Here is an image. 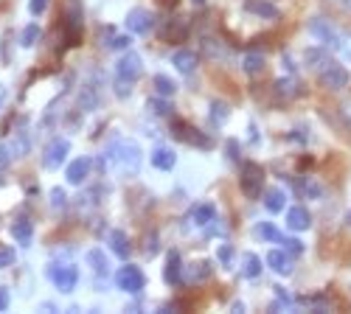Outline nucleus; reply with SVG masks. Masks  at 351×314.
Listing matches in <instances>:
<instances>
[{
	"mask_svg": "<svg viewBox=\"0 0 351 314\" xmlns=\"http://www.w3.org/2000/svg\"><path fill=\"white\" fill-rule=\"evenodd\" d=\"M141 163H143V152H141V146L135 144V140H130V138L115 140V144L107 149V160L101 157V168L110 166V168L119 171L121 177H135L141 171Z\"/></svg>",
	"mask_w": 351,
	"mask_h": 314,
	"instance_id": "nucleus-1",
	"label": "nucleus"
},
{
	"mask_svg": "<svg viewBox=\"0 0 351 314\" xmlns=\"http://www.w3.org/2000/svg\"><path fill=\"white\" fill-rule=\"evenodd\" d=\"M242 194L247 199H258L261 196V185H265V168L258 163H242V177H239Z\"/></svg>",
	"mask_w": 351,
	"mask_h": 314,
	"instance_id": "nucleus-2",
	"label": "nucleus"
},
{
	"mask_svg": "<svg viewBox=\"0 0 351 314\" xmlns=\"http://www.w3.org/2000/svg\"><path fill=\"white\" fill-rule=\"evenodd\" d=\"M48 278H51V283L60 292H73L76 289V283H79V270L73 267V264H51L48 267Z\"/></svg>",
	"mask_w": 351,
	"mask_h": 314,
	"instance_id": "nucleus-3",
	"label": "nucleus"
},
{
	"mask_svg": "<svg viewBox=\"0 0 351 314\" xmlns=\"http://www.w3.org/2000/svg\"><path fill=\"white\" fill-rule=\"evenodd\" d=\"M115 287H119L121 292H127V295H138V292L146 287V278H143L141 267L124 264L119 272H115Z\"/></svg>",
	"mask_w": 351,
	"mask_h": 314,
	"instance_id": "nucleus-4",
	"label": "nucleus"
},
{
	"mask_svg": "<svg viewBox=\"0 0 351 314\" xmlns=\"http://www.w3.org/2000/svg\"><path fill=\"white\" fill-rule=\"evenodd\" d=\"M171 135L178 138V140H183V144H189V146L211 149V138H208V135H202V132L194 129V127H189V124L180 121V118H171Z\"/></svg>",
	"mask_w": 351,
	"mask_h": 314,
	"instance_id": "nucleus-5",
	"label": "nucleus"
},
{
	"mask_svg": "<svg viewBox=\"0 0 351 314\" xmlns=\"http://www.w3.org/2000/svg\"><path fill=\"white\" fill-rule=\"evenodd\" d=\"M82 3L79 0H68V6H65V23H62V28H65V40H68V45H79V40H82Z\"/></svg>",
	"mask_w": 351,
	"mask_h": 314,
	"instance_id": "nucleus-6",
	"label": "nucleus"
},
{
	"mask_svg": "<svg viewBox=\"0 0 351 314\" xmlns=\"http://www.w3.org/2000/svg\"><path fill=\"white\" fill-rule=\"evenodd\" d=\"M141 73H143V62H141V56L132 53V51H127L121 60L115 62V79L124 81V84H135L141 79Z\"/></svg>",
	"mask_w": 351,
	"mask_h": 314,
	"instance_id": "nucleus-7",
	"label": "nucleus"
},
{
	"mask_svg": "<svg viewBox=\"0 0 351 314\" xmlns=\"http://www.w3.org/2000/svg\"><path fill=\"white\" fill-rule=\"evenodd\" d=\"M68 155H71V144L65 138H53L51 144L45 146V155H43V166L45 168H60L65 160H68Z\"/></svg>",
	"mask_w": 351,
	"mask_h": 314,
	"instance_id": "nucleus-8",
	"label": "nucleus"
},
{
	"mask_svg": "<svg viewBox=\"0 0 351 314\" xmlns=\"http://www.w3.org/2000/svg\"><path fill=\"white\" fill-rule=\"evenodd\" d=\"M309 34L312 37H317L320 42H324L326 48H337V42H340V31H337V28L326 20V17H315L312 23H309Z\"/></svg>",
	"mask_w": 351,
	"mask_h": 314,
	"instance_id": "nucleus-9",
	"label": "nucleus"
},
{
	"mask_svg": "<svg viewBox=\"0 0 351 314\" xmlns=\"http://www.w3.org/2000/svg\"><path fill=\"white\" fill-rule=\"evenodd\" d=\"M99 99H101L99 76H93L90 81H84L82 90H79V112H93L99 107Z\"/></svg>",
	"mask_w": 351,
	"mask_h": 314,
	"instance_id": "nucleus-10",
	"label": "nucleus"
},
{
	"mask_svg": "<svg viewBox=\"0 0 351 314\" xmlns=\"http://www.w3.org/2000/svg\"><path fill=\"white\" fill-rule=\"evenodd\" d=\"M317 76H320V84H324L326 90H343L346 84H348V70L343 65H337V62H332L329 68H324Z\"/></svg>",
	"mask_w": 351,
	"mask_h": 314,
	"instance_id": "nucleus-11",
	"label": "nucleus"
},
{
	"mask_svg": "<svg viewBox=\"0 0 351 314\" xmlns=\"http://www.w3.org/2000/svg\"><path fill=\"white\" fill-rule=\"evenodd\" d=\"M152 25H155V17L146 12V9L127 12V31H132V34H149Z\"/></svg>",
	"mask_w": 351,
	"mask_h": 314,
	"instance_id": "nucleus-12",
	"label": "nucleus"
},
{
	"mask_svg": "<svg viewBox=\"0 0 351 314\" xmlns=\"http://www.w3.org/2000/svg\"><path fill=\"white\" fill-rule=\"evenodd\" d=\"M90 168H93V160H90V157H76V160L68 166V171H65V180H68L71 185H82L87 177H90Z\"/></svg>",
	"mask_w": 351,
	"mask_h": 314,
	"instance_id": "nucleus-13",
	"label": "nucleus"
},
{
	"mask_svg": "<svg viewBox=\"0 0 351 314\" xmlns=\"http://www.w3.org/2000/svg\"><path fill=\"white\" fill-rule=\"evenodd\" d=\"M186 222H191L194 227H208L211 222H217V208L211 202H202V205H194L186 216Z\"/></svg>",
	"mask_w": 351,
	"mask_h": 314,
	"instance_id": "nucleus-14",
	"label": "nucleus"
},
{
	"mask_svg": "<svg viewBox=\"0 0 351 314\" xmlns=\"http://www.w3.org/2000/svg\"><path fill=\"white\" fill-rule=\"evenodd\" d=\"M304 62H306V68H309V70L320 73L324 68H329L335 60L329 56V51H326V48H306V51H304Z\"/></svg>",
	"mask_w": 351,
	"mask_h": 314,
	"instance_id": "nucleus-15",
	"label": "nucleus"
},
{
	"mask_svg": "<svg viewBox=\"0 0 351 314\" xmlns=\"http://www.w3.org/2000/svg\"><path fill=\"white\" fill-rule=\"evenodd\" d=\"M163 280L169 283V287H178V283L183 280V259L178 250L169 252V261H166V270H163Z\"/></svg>",
	"mask_w": 351,
	"mask_h": 314,
	"instance_id": "nucleus-16",
	"label": "nucleus"
},
{
	"mask_svg": "<svg viewBox=\"0 0 351 314\" xmlns=\"http://www.w3.org/2000/svg\"><path fill=\"white\" fill-rule=\"evenodd\" d=\"M309 224H312V216H309V211L304 205H295V208L287 211V227L289 231L301 233V231H309Z\"/></svg>",
	"mask_w": 351,
	"mask_h": 314,
	"instance_id": "nucleus-17",
	"label": "nucleus"
},
{
	"mask_svg": "<svg viewBox=\"0 0 351 314\" xmlns=\"http://www.w3.org/2000/svg\"><path fill=\"white\" fill-rule=\"evenodd\" d=\"M267 267L276 272V275H292V255L287 252V250H273L270 255H267Z\"/></svg>",
	"mask_w": 351,
	"mask_h": 314,
	"instance_id": "nucleus-18",
	"label": "nucleus"
},
{
	"mask_svg": "<svg viewBox=\"0 0 351 314\" xmlns=\"http://www.w3.org/2000/svg\"><path fill=\"white\" fill-rule=\"evenodd\" d=\"M12 236H14V241L23 244V247L32 244V239H34V224H32V219H25V216L14 219V222H12Z\"/></svg>",
	"mask_w": 351,
	"mask_h": 314,
	"instance_id": "nucleus-19",
	"label": "nucleus"
},
{
	"mask_svg": "<svg viewBox=\"0 0 351 314\" xmlns=\"http://www.w3.org/2000/svg\"><path fill=\"white\" fill-rule=\"evenodd\" d=\"M197 62H199V60H197V53H194V51H186V48L171 56V65L178 68L183 76H191V73L197 70Z\"/></svg>",
	"mask_w": 351,
	"mask_h": 314,
	"instance_id": "nucleus-20",
	"label": "nucleus"
},
{
	"mask_svg": "<svg viewBox=\"0 0 351 314\" xmlns=\"http://www.w3.org/2000/svg\"><path fill=\"white\" fill-rule=\"evenodd\" d=\"M87 264H90V270H93V275L101 280H107V275H110V261H107V255H104V250H90L87 252Z\"/></svg>",
	"mask_w": 351,
	"mask_h": 314,
	"instance_id": "nucleus-21",
	"label": "nucleus"
},
{
	"mask_svg": "<svg viewBox=\"0 0 351 314\" xmlns=\"http://www.w3.org/2000/svg\"><path fill=\"white\" fill-rule=\"evenodd\" d=\"M245 9L256 17H265V20H276L278 17V6H273L270 0H245Z\"/></svg>",
	"mask_w": 351,
	"mask_h": 314,
	"instance_id": "nucleus-22",
	"label": "nucleus"
},
{
	"mask_svg": "<svg viewBox=\"0 0 351 314\" xmlns=\"http://www.w3.org/2000/svg\"><path fill=\"white\" fill-rule=\"evenodd\" d=\"M110 247H112V252L119 255V259H130V252H132L130 236H127L124 231H112V233H110Z\"/></svg>",
	"mask_w": 351,
	"mask_h": 314,
	"instance_id": "nucleus-23",
	"label": "nucleus"
},
{
	"mask_svg": "<svg viewBox=\"0 0 351 314\" xmlns=\"http://www.w3.org/2000/svg\"><path fill=\"white\" fill-rule=\"evenodd\" d=\"M152 166L160 168V171H171L174 166H178V155H174L171 149H166V146H158L152 152Z\"/></svg>",
	"mask_w": 351,
	"mask_h": 314,
	"instance_id": "nucleus-24",
	"label": "nucleus"
},
{
	"mask_svg": "<svg viewBox=\"0 0 351 314\" xmlns=\"http://www.w3.org/2000/svg\"><path fill=\"white\" fill-rule=\"evenodd\" d=\"M284 202H287L284 188H267V191H265V208H267L270 213H281V211H284Z\"/></svg>",
	"mask_w": 351,
	"mask_h": 314,
	"instance_id": "nucleus-25",
	"label": "nucleus"
},
{
	"mask_svg": "<svg viewBox=\"0 0 351 314\" xmlns=\"http://www.w3.org/2000/svg\"><path fill=\"white\" fill-rule=\"evenodd\" d=\"M242 70H245L247 76H261V73H265V56L256 53V51L245 53V60H242Z\"/></svg>",
	"mask_w": 351,
	"mask_h": 314,
	"instance_id": "nucleus-26",
	"label": "nucleus"
},
{
	"mask_svg": "<svg viewBox=\"0 0 351 314\" xmlns=\"http://www.w3.org/2000/svg\"><path fill=\"white\" fill-rule=\"evenodd\" d=\"M276 93L284 96V99H295L301 93V81L295 76H287V79H278L276 81Z\"/></svg>",
	"mask_w": 351,
	"mask_h": 314,
	"instance_id": "nucleus-27",
	"label": "nucleus"
},
{
	"mask_svg": "<svg viewBox=\"0 0 351 314\" xmlns=\"http://www.w3.org/2000/svg\"><path fill=\"white\" fill-rule=\"evenodd\" d=\"M211 272H214V264H211V261H197V264H191V267H189V280H191V283L208 280V278H211Z\"/></svg>",
	"mask_w": 351,
	"mask_h": 314,
	"instance_id": "nucleus-28",
	"label": "nucleus"
},
{
	"mask_svg": "<svg viewBox=\"0 0 351 314\" xmlns=\"http://www.w3.org/2000/svg\"><path fill=\"white\" fill-rule=\"evenodd\" d=\"M242 275L245 278H258L261 275V259L256 252H245L242 255Z\"/></svg>",
	"mask_w": 351,
	"mask_h": 314,
	"instance_id": "nucleus-29",
	"label": "nucleus"
},
{
	"mask_svg": "<svg viewBox=\"0 0 351 314\" xmlns=\"http://www.w3.org/2000/svg\"><path fill=\"white\" fill-rule=\"evenodd\" d=\"M146 109H149L152 116H160V118H171V104H169V99H163V96H155V99H149V101H146Z\"/></svg>",
	"mask_w": 351,
	"mask_h": 314,
	"instance_id": "nucleus-30",
	"label": "nucleus"
},
{
	"mask_svg": "<svg viewBox=\"0 0 351 314\" xmlns=\"http://www.w3.org/2000/svg\"><path fill=\"white\" fill-rule=\"evenodd\" d=\"M152 84H155V93L163 99H174V93H178V84H174L169 76H155Z\"/></svg>",
	"mask_w": 351,
	"mask_h": 314,
	"instance_id": "nucleus-31",
	"label": "nucleus"
},
{
	"mask_svg": "<svg viewBox=\"0 0 351 314\" xmlns=\"http://www.w3.org/2000/svg\"><path fill=\"white\" fill-rule=\"evenodd\" d=\"M228 116H230V109H228V104L225 101H211V124L214 127H222L225 121H228Z\"/></svg>",
	"mask_w": 351,
	"mask_h": 314,
	"instance_id": "nucleus-32",
	"label": "nucleus"
},
{
	"mask_svg": "<svg viewBox=\"0 0 351 314\" xmlns=\"http://www.w3.org/2000/svg\"><path fill=\"white\" fill-rule=\"evenodd\" d=\"M253 233H256V236H258L261 241H281V233L276 231V227H273L270 222H258Z\"/></svg>",
	"mask_w": 351,
	"mask_h": 314,
	"instance_id": "nucleus-33",
	"label": "nucleus"
},
{
	"mask_svg": "<svg viewBox=\"0 0 351 314\" xmlns=\"http://www.w3.org/2000/svg\"><path fill=\"white\" fill-rule=\"evenodd\" d=\"M40 25L37 23H32V25H25L23 28V37H20V45L23 48H32V45H37V40H40Z\"/></svg>",
	"mask_w": 351,
	"mask_h": 314,
	"instance_id": "nucleus-34",
	"label": "nucleus"
},
{
	"mask_svg": "<svg viewBox=\"0 0 351 314\" xmlns=\"http://www.w3.org/2000/svg\"><path fill=\"white\" fill-rule=\"evenodd\" d=\"M295 188H298L301 196H309V199H320V194H324V188H320L317 183H312V180H301Z\"/></svg>",
	"mask_w": 351,
	"mask_h": 314,
	"instance_id": "nucleus-35",
	"label": "nucleus"
},
{
	"mask_svg": "<svg viewBox=\"0 0 351 314\" xmlns=\"http://www.w3.org/2000/svg\"><path fill=\"white\" fill-rule=\"evenodd\" d=\"M28 146H32V140H28V135H25V132H17V138L12 140V146H9V149H12V155H14V157H23V155L28 152Z\"/></svg>",
	"mask_w": 351,
	"mask_h": 314,
	"instance_id": "nucleus-36",
	"label": "nucleus"
},
{
	"mask_svg": "<svg viewBox=\"0 0 351 314\" xmlns=\"http://www.w3.org/2000/svg\"><path fill=\"white\" fill-rule=\"evenodd\" d=\"M186 37V25H183V20H174V25L169 23V28H166V40H183Z\"/></svg>",
	"mask_w": 351,
	"mask_h": 314,
	"instance_id": "nucleus-37",
	"label": "nucleus"
},
{
	"mask_svg": "<svg viewBox=\"0 0 351 314\" xmlns=\"http://www.w3.org/2000/svg\"><path fill=\"white\" fill-rule=\"evenodd\" d=\"M202 51H206L211 60L222 56V45H219V40H214V37H206V40H202Z\"/></svg>",
	"mask_w": 351,
	"mask_h": 314,
	"instance_id": "nucleus-38",
	"label": "nucleus"
},
{
	"mask_svg": "<svg viewBox=\"0 0 351 314\" xmlns=\"http://www.w3.org/2000/svg\"><path fill=\"white\" fill-rule=\"evenodd\" d=\"M51 205H53L56 211H65V208H68V196H65L62 188H53V191H51Z\"/></svg>",
	"mask_w": 351,
	"mask_h": 314,
	"instance_id": "nucleus-39",
	"label": "nucleus"
},
{
	"mask_svg": "<svg viewBox=\"0 0 351 314\" xmlns=\"http://www.w3.org/2000/svg\"><path fill=\"white\" fill-rule=\"evenodd\" d=\"M281 244H284V250H287L289 255H301V252H304V244H301L298 239H284V236H281Z\"/></svg>",
	"mask_w": 351,
	"mask_h": 314,
	"instance_id": "nucleus-40",
	"label": "nucleus"
},
{
	"mask_svg": "<svg viewBox=\"0 0 351 314\" xmlns=\"http://www.w3.org/2000/svg\"><path fill=\"white\" fill-rule=\"evenodd\" d=\"M158 250H160V247H158V233L152 231L149 236H146V247H143V252L149 255V259H155V255H158Z\"/></svg>",
	"mask_w": 351,
	"mask_h": 314,
	"instance_id": "nucleus-41",
	"label": "nucleus"
},
{
	"mask_svg": "<svg viewBox=\"0 0 351 314\" xmlns=\"http://www.w3.org/2000/svg\"><path fill=\"white\" fill-rule=\"evenodd\" d=\"M335 51H340L343 56H346V60L351 62V37L348 34H340V42H337V48Z\"/></svg>",
	"mask_w": 351,
	"mask_h": 314,
	"instance_id": "nucleus-42",
	"label": "nucleus"
},
{
	"mask_svg": "<svg viewBox=\"0 0 351 314\" xmlns=\"http://www.w3.org/2000/svg\"><path fill=\"white\" fill-rule=\"evenodd\" d=\"M14 264V250L12 247H0V270Z\"/></svg>",
	"mask_w": 351,
	"mask_h": 314,
	"instance_id": "nucleus-43",
	"label": "nucleus"
},
{
	"mask_svg": "<svg viewBox=\"0 0 351 314\" xmlns=\"http://www.w3.org/2000/svg\"><path fill=\"white\" fill-rule=\"evenodd\" d=\"M130 37L127 34H119V37H110V42H107V48H119V51H124V48H130Z\"/></svg>",
	"mask_w": 351,
	"mask_h": 314,
	"instance_id": "nucleus-44",
	"label": "nucleus"
},
{
	"mask_svg": "<svg viewBox=\"0 0 351 314\" xmlns=\"http://www.w3.org/2000/svg\"><path fill=\"white\" fill-rule=\"evenodd\" d=\"M45 9H48V0H28V12H32L34 17H40Z\"/></svg>",
	"mask_w": 351,
	"mask_h": 314,
	"instance_id": "nucleus-45",
	"label": "nucleus"
},
{
	"mask_svg": "<svg viewBox=\"0 0 351 314\" xmlns=\"http://www.w3.org/2000/svg\"><path fill=\"white\" fill-rule=\"evenodd\" d=\"M12 163V149L0 144V171H6V166Z\"/></svg>",
	"mask_w": 351,
	"mask_h": 314,
	"instance_id": "nucleus-46",
	"label": "nucleus"
},
{
	"mask_svg": "<svg viewBox=\"0 0 351 314\" xmlns=\"http://www.w3.org/2000/svg\"><path fill=\"white\" fill-rule=\"evenodd\" d=\"M130 93H132V84H124V81H119V79H115V96L127 99Z\"/></svg>",
	"mask_w": 351,
	"mask_h": 314,
	"instance_id": "nucleus-47",
	"label": "nucleus"
},
{
	"mask_svg": "<svg viewBox=\"0 0 351 314\" xmlns=\"http://www.w3.org/2000/svg\"><path fill=\"white\" fill-rule=\"evenodd\" d=\"M287 138H289V140H295V144H309V135H304V129H292Z\"/></svg>",
	"mask_w": 351,
	"mask_h": 314,
	"instance_id": "nucleus-48",
	"label": "nucleus"
},
{
	"mask_svg": "<svg viewBox=\"0 0 351 314\" xmlns=\"http://www.w3.org/2000/svg\"><path fill=\"white\" fill-rule=\"evenodd\" d=\"M228 157L233 163H239V144H237V140H228Z\"/></svg>",
	"mask_w": 351,
	"mask_h": 314,
	"instance_id": "nucleus-49",
	"label": "nucleus"
},
{
	"mask_svg": "<svg viewBox=\"0 0 351 314\" xmlns=\"http://www.w3.org/2000/svg\"><path fill=\"white\" fill-rule=\"evenodd\" d=\"M230 259H233V250H230L228 244H222V247H219V261L228 267V264H230Z\"/></svg>",
	"mask_w": 351,
	"mask_h": 314,
	"instance_id": "nucleus-50",
	"label": "nucleus"
},
{
	"mask_svg": "<svg viewBox=\"0 0 351 314\" xmlns=\"http://www.w3.org/2000/svg\"><path fill=\"white\" fill-rule=\"evenodd\" d=\"M6 309H9V292L0 287V311H6Z\"/></svg>",
	"mask_w": 351,
	"mask_h": 314,
	"instance_id": "nucleus-51",
	"label": "nucleus"
},
{
	"mask_svg": "<svg viewBox=\"0 0 351 314\" xmlns=\"http://www.w3.org/2000/svg\"><path fill=\"white\" fill-rule=\"evenodd\" d=\"M183 309V303H166V306H160V311H180Z\"/></svg>",
	"mask_w": 351,
	"mask_h": 314,
	"instance_id": "nucleus-52",
	"label": "nucleus"
},
{
	"mask_svg": "<svg viewBox=\"0 0 351 314\" xmlns=\"http://www.w3.org/2000/svg\"><path fill=\"white\" fill-rule=\"evenodd\" d=\"M3 99H6V90H3V88H0V104H3Z\"/></svg>",
	"mask_w": 351,
	"mask_h": 314,
	"instance_id": "nucleus-53",
	"label": "nucleus"
},
{
	"mask_svg": "<svg viewBox=\"0 0 351 314\" xmlns=\"http://www.w3.org/2000/svg\"><path fill=\"white\" fill-rule=\"evenodd\" d=\"M194 3H197V6H202V3H206V0H194Z\"/></svg>",
	"mask_w": 351,
	"mask_h": 314,
	"instance_id": "nucleus-54",
	"label": "nucleus"
},
{
	"mask_svg": "<svg viewBox=\"0 0 351 314\" xmlns=\"http://www.w3.org/2000/svg\"><path fill=\"white\" fill-rule=\"evenodd\" d=\"M346 219H348V224H351V211H348V216H346Z\"/></svg>",
	"mask_w": 351,
	"mask_h": 314,
	"instance_id": "nucleus-55",
	"label": "nucleus"
},
{
	"mask_svg": "<svg viewBox=\"0 0 351 314\" xmlns=\"http://www.w3.org/2000/svg\"><path fill=\"white\" fill-rule=\"evenodd\" d=\"M348 3H351V0H348Z\"/></svg>",
	"mask_w": 351,
	"mask_h": 314,
	"instance_id": "nucleus-56",
	"label": "nucleus"
}]
</instances>
